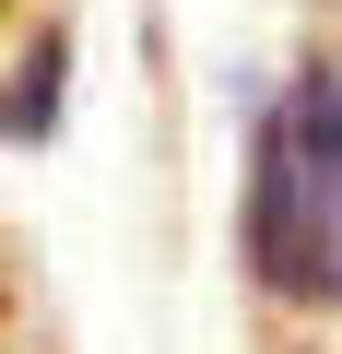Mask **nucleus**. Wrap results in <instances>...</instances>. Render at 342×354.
I'll return each mask as SVG.
<instances>
[{
    "instance_id": "f257e3e1",
    "label": "nucleus",
    "mask_w": 342,
    "mask_h": 354,
    "mask_svg": "<svg viewBox=\"0 0 342 354\" xmlns=\"http://www.w3.org/2000/svg\"><path fill=\"white\" fill-rule=\"evenodd\" d=\"M248 272L283 307L342 295V83L295 71L248 142Z\"/></svg>"
}]
</instances>
